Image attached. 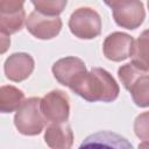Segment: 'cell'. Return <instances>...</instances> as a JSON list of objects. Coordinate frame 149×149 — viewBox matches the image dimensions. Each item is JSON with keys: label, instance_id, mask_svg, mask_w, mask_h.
I'll use <instances>...</instances> for the list:
<instances>
[{"label": "cell", "instance_id": "obj_1", "mask_svg": "<svg viewBox=\"0 0 149 149\" xmlns=\"http://www.w3.org/2000/svg\"><path fill=\"white\" fill-rule=\"evenodd\" d=\"M88 102H112L119 97L120 87L113 76L101 68H93L69 87Z\"/></svg>", "mask_w": 149, "mask_h": 149}, {"label": "cell", "instance_id": "obj_2", "mask_svg": "<svg viewBox=\"0 0 149 149\" xmlns=\"http://www.w3.org/2000/svg\"><path fill=\"white\" fill-rule=\"evenodd\" d=\"M41 99L31 97L26 99L14 115V125L20 134L26 136L38 135L45 127L48 120L41 111Z\"/></svg>", "mask_w": 149, "mask_h": 149}, {"label": "cell", "instance_id": "obj_3", "mask_svg": "<svg viewBox=\"0 0 149 149\" xmlns=\"http://www.w3.org/2000/svg\"><path fill=\"white\" fill-rule=\"evenodd\" d=\"M69 28L76 37L92 40L101 33V17L93 8L80 7L71 14L69 19Z\"/></svg>", "mask_w": 149, "mask_h": 149}, {"label": "cell", "instance_id": "obj_4", "mask_svg": "<svg viewBox=\"0 0 149 149\" xmlns=\"http://www.w3.org/2000/svg\"><path fill=\"white\" fill-rule=\"evenodd\" d=\"M63 22L58 16H51L43 14L38 10L31 12L26 19L27 30L38 40H51L56 37L61 29Z\"/></svg>", "mask_w": 149, "mask_h": 149}, {"label": "cell", "instance_id": "obj_5", "mask_svg": "<svg viewBox=\"0 0 149 149\" xmlns=\"http://www.w3.org/2000/svg\"><path fill=\"white\" fill-rule=\"evenodd\" d=\"M41 111L48 122H65L70 115V101L65 92L52 90L41 99Z\"/></svg>", "mask_w": 149, "mask_h": 149}, {"label": "cell", "instance_id": "obj_6", "mask_svg": "<svg viewBox=\"0 0 149 149\" xmlns=\"http://www.w3.org/2000/svg\"><path fill=\"white\" fill-rule=\"evenodd\" d=\"M112 10L115 23L129 30L139 28L146 17V10L140 0H125L112 8Z\"/></svg>", "mask_w": 149, "mask_h": 149}, {"label": "cell", "instance_id": "obj_7", "mask_svg": "<svg viewBox=\"0 0 149 149\" xmlns=\"http://www.w3.org/2000/svg\"><path fill=\"white\" fill-rule=\"evenodd\" d=\"M56 80L63 86L70 87L84 73H86V65L84 61L74 56H68L56 61L51 68Z\"/></svg>", "mask_w": 149, "mask_h": 149}, {"label": "cell", "instance_id": "obj_8", "mask_svg": "<svg viewBox=\"0 0 149 149\" xmlns=\"http://www.w3.org/2000/svg\"><path fill=\"white\" fill-rule=\"evenodd\" d=\"M135 40L129 34L114 31L109 34L102 44V51L107 59L121 62L130 57Z\"/></svg>", "mask_w": 149, "mask_h": 149}, {"label": "cell", "instance_id": "obj_9", "mask_svg": "<svg viewBox=\"0 0 149 149\" xmlns=\"http://www.w3.org/2000/svg\"><path fill=\"white\" fill-rule=\"evenodd\" d=\"M34 58L27 52L12 54L3 64V71L6 77L15 83L26 80L34 71Z\"/></svg>", "mask_w": 149, "mask_h": 149}, {"label": "cell", "instance_id": "obj_10", "mask_svg": "<svg viewBox=\"0 0 149 149\" xmlns=\"http://www.w3.org/2000/svg\"><path fill=\"white\" fill-rule=\"evenodd\" d=\"M47 146L54 149H69L73 144V133L70 125L65 122H52L44 132Z\"/></svg>", "mask_w": 149, "mask_h": 149}, {"label": "cell", "instance_id": "obj_11", "mask_svg": "<svg viewBox=\"0 0 149 149\" xmlns=\"http://www.w3.org/2000/svg\"><path fill=\"white\" fill-rule=\"evenodd\" d=\"M24 101V93L13 86L2 85L0 88V111L1 113H12L17 111V108Z\"/></svg>", "mask_w": 149, "mask_h": 149}, {"label": "cell", "instance_id": "obj_12", "mask_svg": "<svg viewBox=\"0 0 149 149\" xmlns=\"http://www.w3.org/2000/svg\"><path fill=\"white\" fill-rule=\"evenodd\" d=\"M130 57L133 64L139 69L149 72V29L142 31L139 38L134 42Z\"/></svg>", "mask_w": 149, "mask_h": 149}, {"label": "cell", "instance_id": "obj_13", "mask_svg": "<svg viewBox=\"0 0 149 149\" xmlns=\"http://www.w3.org/2000/svg\"><path fill=\"white\" fill-rule=\"evenodd\" d=\"M108 146V147H125L132 148V144L127 140L115 133L111 132H99L88 137L81 143L80 147H91V146Z\"/></svg>", "mask_w": 149, "mask_h": 149}, {"label": "cell", "instance_id": "obj_14", "mask_svg": "<svg viewBox=\"0 0 149 149\" xmlns=\"http://www.w3.org/2000/svg\"><path fill=\"white\" fill-rule=\"evenodd\" d=\"M133 101L139 107H149V74L140 76L129 88Z\"/></svg>", "mask_w": 149, "mask_h": 149}, {"label": "cell", "instance_id": "obj_15", "mask_svg": "<svg viewBox=\"0 0 149 149\" xmlns=\"http://www.w3.org/2000/svg\"><path fill=\"white\" fill-rule=\"evenodd\" d=\"M26 19L24 9L10 14H0V33L12 35L20 31Z\"/></svg>", "mask_w": 149, "mask_h": 149}, {"label": "cell", "instance_id": "obj_16", "mask_svg": "<svg viewBox=\"0 0 149 149\" xmlns=\"http://www.w3.org/2000/svg\"><path fill=\"white\" fill-rule=\"evenodd\" d=\"M144 73H148L141 69H139L135 64L133 63H127L122 66L119 68L118 70V76H119V79L121 81V84L123 85V87L129 91V88L132 87V85L136 81V79L144 74Z\"/></svg>", "mask_w": 149, "mask_h": 149}, {"label": "cell", "instance_id": "obj_17", "mask_svg": "<svg viewBox=\"0 0 149 149\" xmlns=\"http://www.w3.org/2000/svg\"><path fill=\"white\" fill-rule=\"evenodd\" d=\"M35 9L51 16H58L65 9L68 0H30Z\"/></svg>", "mask_w": 149, "mask_h": 149}, {"label": "cell", "instance_id": "obj_18", "mask_svg": "<svg viewBox=\"0 0 149 149\" xmlns=\"http://www.w3.org/2000/svg\"><path fill=\"white\" fill-rule=\"evenodd\" d=\"M135 135L143 142H149V111L139 114L134 121Z\"/></svg>", "mask_w": 149, "mask_h": 149}, {"label": "cell", "instance_id": "obj_19", "mask_svg": "<svg viewBox=\"0 0 149 149\" xmlns=\"http://www.w3.org/2000/svg\"><path fill=\"white\" fill-rule=\"evenodd\" d=\"M26 0H0V14L16 13L23 9Z\"/></svg>", "mask_w": 149, "mask_h": 149}, {"label": "cell", "instance_id": "obj_20", "mask_svg": "<svg viewBox=\"0 0 149 149\" xmlns=\"http://www.w3.org/2000/svg\"><path fill=\"white\" fill-rule=\"evenodd\" d=\"M9 35H6V34H2L1 33V54H3L6 50H7V48L9 47V44H10V40H9V37H8Z\"/></svg>", "mask_w": 149, "mask_h": 149}, {"label": "cell", "instance_id": "obj_21", "mask_svg": "<svg viewBox=\"0 0 149 149\" xmlns=\"http://www.w3.org/2000/svg\"><path fill=\"white\" fill-rule=\"evenodd\" d=\"M108 7H111V8H114L116 5H119V3H121L122 1H125V0H102Z\"/></svg>", "mask_w": 149, "mask_h": 149}, {"label": "cell", "instance_id": "obj_22", "mask_svg": "<svg viewBox=\"0 0 149 149\" xmlns=\"http://www.w3.org/2000/svg\"><path fill=\"white\" fill-rule=\"evenodd\" d=\"M148 9H149V0H148Z\"/></svg>", "mask_w": 149, "mask_h": 149}]
</instances>
